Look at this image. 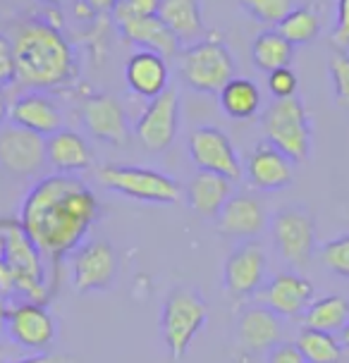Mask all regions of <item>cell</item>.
<instances>
[{
	"mask_svg": "<svg viewBox=\"0 0 349 363\" xmlns=\"http://www.w3.org/2000/svg\"><path fill=\"white\" fill-rule=\"evenodd\" d=\"M125 79L127 86L141 99H158L163 91H167V79H170V69L163 55L153 53V50H137L129 55L125 65Z\"/></svg>",
	"mask_w": 349,
	"mask_h": 363,
	"instance_id": "obj_21",
	"label": "cell"
},
{
	"mask_svg": "<svg viewBox=\"0 0 349 363\" xmlns=\"http://www.w3.org/2000/svg\"><path fill=\"white\" fill-rule=\"evenodd\" d=\"M275 31L292 45H304L321 34V19L311 8H294L277 24Z\"/></svg>",
	"mask_w": 349,
	"mask_h": 363,
	"instance_id": "obj_30",
	"label": "cell"
},
{
	"mask_svg": "<svg viewBox=\"0 0 349 363\" xmlns=\"http://www.w3.org/2000/svg\"><path fill=\"white\" fill-rule=\"evenodd\" d=\"M294 57V45L285 41L275 29L263 31L256 36V41L251 43V60L258 69L263 72H275V69L289 67Z\"/></svg>",
	"mask_w": 349,
	"mask_h": 363,
	"instance_id": "obj_28",
	"label": "cell"
},
{
	"mask_svg": "<svg viewBox=\"0 0 349 363\" xmlns=\"http://www.w3.org/2000/svg\"><path fill=\"white\" fill-rule=\"evenodd\" d=\"M82 3L92 12H113L118 0H82Z\"/></svg>",
	"mask_w": 349,
	"mask_h": 363,
	"instance_id": "obj_40",
	"label": "cell"
},
{
	"mask_svg": "<svg viewBox=\"0 0 349 363\" xmlns=\"http://www.w3.org/2000/svg\"><path fill=\"white\" fill-rule=\"evenodd\" d=\"M206 320H209V303L199 291L177 287L167 294L160 311V335L174 361L184 359Z\"/></svg>",
	"mask_w": 349,
	"mask_h": 363,
	"instance_id": "obj_7",
	"label": "cell"
},
{
	"mask_svg": "<svg viewBox=\"0 0 349 363\" xmlns=\"http://www.w3.org/2000/svg\"><path fill=\"white\" fill-rule=\"evenodd\" d=\"M333 43L338 48H349V0H338V24L333 31Z\"/></svg>",
	"mask_w": 349,
	"mask_h": 363,
	"instance_id": "obj_38",
	"label": "cell"
},
{
	"mask_svg": "<svg viewBox=\"0 0 349 363\" xmlns=\"http://www.w3.org/2000/svg\"><path fill=\"white\" fill-rule=\"evenodd\" d=\"M244 177L254 189L261 191H280L292 184V160L282 151L270 144V141H258L254 151L249 153L247 165H244Z\"/></svg>",
	"mask_w": 349,
	"mask_h": 363,
	"instance_id": "obj_18",
	"label": "cell"
},
{
	"mask_svg": "<svg viewBox=\"0 0 349 363\" xmlns=\"http://www.w3.org/2000/svg\"><path fill=\"white\" fill-rule=\"evenodd\" d=\"M160 0H118V5L113 8L115 22L122 24L127 19H139V17H151L158 12Z\"/></svg>",
	"mask_w": 349,
	"mask_h": 363,
	"instance_id": "obj_34",
	"label": "cell"
},
{
	"mask_svg": "<svg viewBox=\"0 0 349 363\" xmlns=\"http://www.w3.org/2000/svg\"><path fill=\"white\" fill-rule=\"evenodd\" d=\"M237 337L249 352H268L285 342V318L273 313L263 303H254L239 311Z\"/></svg>",
	"mask_w": 349,
	"mask_h": 363,
	"instance_id": "obj_20",
	"label": "cell"
},
{
	"mask_svg": "<svg viewBox=\"0 0 349 363\" xmlns=\"http://www.w3.org/2000/svg\"><path fill=\"white\" fill-rule=\"evenodd\" d=\"M46 163L57 174H79L94 165V151L79 132L62 127L46 139Z\"/></svg>",
	"mask_w": 349,
	"mask_h": 363,
	"instance_id": "obj_22",
	"label": "cell"
},
{
	"mask_svg": "<svg viewBox=\"0 0 349 363\" xmlns=\"http://www.w3.org/2000/svg\"><path fill=\"white\" fill-rule=\"evenodd\" d=\"M101 218L96 194L79 179V174H48L27 191L19 206L22 230L57 268L62 258L72 256L77 246L87 242L89 230Z\"/></svg>",
	"mask_w": 349,
	"mask_h": 363,
	"instance_id": "obj_1",
	"label": "cell"
},
{
	"mask_svg": "<svg viewBox=\"0 0 349 363\" xmlns=\"http://www.w3.org/2000/svg\"><path fill=\"white\" fill-rule=\"evenodd\" d=\"M8 313H10V303H8V296L0 291V335L8 330Z\"/></svg>",
	"mask_w": 349,
	"mask_h": 363,
	"instance_id": "obj_41",
	"label": "cell"
},
{
	"mask_svg": "<svg viewBox=\"0 0 349 363\" xmlns=\"http://www.w3.org/2000/svg\"><path fill=\"white\" fill-rule=\"evenodd\" d=\"M12 363H72V359H67L65 354H36L27 356V359H17Z\"/></svg>",
	"mask_w": 349,
	"mask_h": 363,
	"instance_id": "obj_39",
	"label": "cell"
},
{
	"mask_svg": "<svg viewBox=\"0 0 349 363\" xmlns=\"http://www.w3.org/2000/svg\"><path fill=\"white\" fill-rule=\"evenodd\" d=\"M304 328L318 330V333L340 335L349 323V301L338 294H328L314 299L301 315Z\"/></svg>",
	"mask_w": 349,
	"mask_h": 363,
	"instance_id": "obj_26",
	"label": "cell"
},
{
	"mask_svg": "<svg viewBox=\"0 0 349 363\" xmlns=\"http://www.w3.org/2000/svg\"><path fill=\"white\" fill-rule=\"evenodd\" d=\"M318 258L328 272L342 277V280H349V235L335 237L323 244L318 249Z\"/></svg>",
	"mask_w": 349,
	"mask_h": 363,
	"instance_id": "obj_31",
	"label": "cell"
},
{
	"mask_svg": "<svg viewBox=\"0 0 349 363\" xmlns=\"http://www.w3.org/2000/svg\"><path fill=\"white\" fill-rule=\"evenodd\" d=\"M70 265H72V287L82 294L111 289L120 272L118 251L106 239L82 242L70 256Z\"/></svg>",
	"mask_w": 349,
	"mask_h": 363,
	"instance_id": "obj_9",
	"label": "cell"
},
{
	"mask_svg": "<svg viewBox=\"0 0 349 363\" xmlns=\"http://www.w3.org/2000/svg\"><path fill=\"white\" fill-rule=\"evenodd\" d=\"M294 345L306 363H340L342 354H345V347H342L338 335L318 333V330L309 328L301 330Z\"/></svg>",
	"mask_w": 349,
	"mask_h": 363,
	"instance_id": "obj_29",
	"label": "cell"
},
{
	"mask_svg": "<svg viewBox=\"0 0 349 363\" xmlns=\"http://www.w3.org/2000/svg\"><path fill=\"white\" fill-rule=\"evenodd\" d=\"M96 177L108 191L134 201H144V203L172 206L184 196V189L177 179L160 170H151V167L106 163L96 170Z\"/></svg>",
	"mask_w": 349,
	"mask_h": 363,
	"instance_id": "obj_4",
	"label": "cell"
},
{
	"mask_svg": "<svg viewBox=\"0 0 349 363\" xmlns=\"http://www.w3.org/2000/svg\"><path fill=\"white\" fill-rule=\"evenodd\" d=\"M5 333L17 347L29 349V352H46L55 342L57 328L46 303L19 301L10 306Z\"/></svg>",
	"mask_w": 349,
	"mask_h": 363,
	"instance_id": "obj_15",
	"label": "cell"
},
{
	"mask_svg": "<svg viewBox=\"0 0 349 363\" xmlns=\"http://www.w3.org/2000/svg\"><path fill=\"white\" fill-rule=\"evenodd\" d=\"M266 363H306L301 352L297 349L294 342H280L273 349H268Z\"/></svg>",
	"mask_w": 349,
	"mask_h": 363,
	"instance_id": "obj_37",
	"label": "cell"
},
{
	"mask_svg": "<svg viewBox=\"0 0 349 363\" xmlns=\"http://www.w3.org/2000/svg\"><path fill=\"white\" fill-rule=\"evenodd\" d=\"M17 82L29 91L67 89L79 77V65L72 43L53 24L43 19H27L17 29L15 41Z\"/></svg>",
	"mask_w": 349,
	"mask_h": 363,
	"instance_id": "obj_2",
	"label": "cell"
},
{
	"mask_svg": "<svg viewBox=\"0 0 349 363\" xmlns=\"http://www.w3.org/2000/svg\"><path fill=\"white\" fill-rule=\"evenodd\" d=\"M251 17L263 24H280L294 10L292 0H239Z\"/></svg>",
	"mask_w": 349,
	"mask_h": 363,
	"instance_id": "obj_32",
	"label": "cell"
},
{
	"mask_svg": "<svg viewBox=\"0 0 349 363\" xmlns=\"http://www.w3.org/2000/svg\"><path fill=\"white\" fill-rule=\"evenodd\" d=\"M189 155L199 170L221 174L232 184L244 177V163L239 160L230 136L218 127H199L189 136Z\"/></svg>",
	"mask_w": 349,
	"mask_h": 363,
	"instance_id": "obj_12",
	"label": "cell"
},
{
	"mask_svg": "<svg viewBox=\"0 0 349 363\" xmlns=\"http://www.w3.org/2000/svg\"><path fill=\"white\" fill-rule=\"evenodd\" d=\"M223 113L232 120H251L261 110V91L251 79L235 77L223 86L221 94Z\"/></svg>",
	"mask_w": 349,
	"mask_h": 363,
	"instance_id": "obj_27",
	"label": "cell"
},
{
	"mask_svg": "<svg viewBox=\"0 0 349 363\" xmlns=\"http://www.w3.org/2000/svg\"><path fill=\"white\" fill-rule=\"evenodd\" d=\"M266 270L268 258L258 239L251 242H239L235 249L230 251L228 261L223 268V284L228 294L237 296V299H247L261 291L266 284Z\"/></svg>",
	"mask_w": 349,
	"mask_h": 363,
	"instance_id": "obj_14",
	"label": "cell"
},
{
	"mask_svg": "<svg viewBox=\"0 0 349 363\" xmlns=\"http://www.w3.org/2000/svg\"><path fill=\"white\" fill-rule=\"evenodd\" d=\"M17 82V60L15 45L5 34H0V86Z\"/></svg>",
	"mask_w": 349,
	"mask_h": 363,
	"instance_id": "obj_36",
	"label": "cell"
},
{
	"mask_svg": "<svg viewBox=\"0 0 349 363\" xmlns=\"http://www.w3.org/2000/svg\"><path fill=\"white\" fill-rule=\"evenodd\" d=\"M82 125L96 141L111 146H127L134 134L125 108L111 94H94L84 99L79 110Z\"/></svg>",
	"mask_w": 349,
	"mask_h": 363,
	"instance_id": "obj_13",
	"label": "cell"
},
{
	"mask_svg": "<svg viewBox=\"0 0 349 363\" xmlns=\"http://www.w3.org/2000/svg\"><path fill=\"white\" fill-rule=\"evenodd\" d=\"M46 3H65V0H46Z\"/></svg>",
	"mask_w": 349,
	"mask_h": 363,
	"instance_id": "obj_44",
	"label": "cell"
},
{
	"mask_svg": "<svg viewBox=\"0 0 349 363\" xmlns=\"http://www.w3.org/2000/svg\"><path fill=\"white\" fill-rule=\"evenodd\" d=\"M232 182L221 177V174H213V172H194L189 184L184 189V196H187V203L189 208L201 216L206 220H216L221 216L223 206L228 203L230 196H232Z\"/></svg>",
	"mask_w": 349,
	"mask_h": 363,
	"instance_id": "obj_23",
	"label": "cell"
},
{
	"mask_svg": "<svg viewBox=\"0 0 349 363\" xmlns=\"http://www.w3.org/2000/svg\"><path fill=\"white\" fill-rule=\"evenodd\" d=\"M273 246L292 268H306L316 251V218L304 206H285L270 220Z\"/></svg>",
	"mask_w": 349,
	"mask_h": 363,
	"instance_id": "obj_8",
	"label": "cell"
},
{
	"mask_svg": "<svg viewBox=\"0 0 349 363\" xmlns=\"http://www.w3.org/2000/svg\"><path fill=\"white\" fill-rule=\"evenodd\" d=\"M134 136L148 153L167 151L179 132V96L174 91H163L158 99L148 101L144 113L134 122Z\"/></svg>",
	"mask_w": 349,
	"mask_h": 363,
	"instance_id": "obj_11",
	"label": "cell"
},
{
	"mask_svg": "<svg viewBox=\"0 0 349 363\" xmlns=\"http://www.w3.org/2000/svg\"><path fill=\"white\" fill-rule=\"evenodd\" d=\"M46 163V139L22 127L0 129V172L12 179L38 177Z\"/></svg>",
	"mask_w": 349,
	"mask_h": 363,
	"instance_id": "obj_10",
	"label": "cell"
},
{
	"mask_svg": "<svg viewBox=\"0 0 349 363\" xmlns=\"http://www.w3.org/2000/svg\"><path fill=\"white\" fill-rule=\"evenodd\" d=\"M340 342H342V347L349 349V323L345 325V330H342V333H340Z\"/></svg>",
	"mask_w": 349,
	"mask_h": 363,
	"instance_id": "obj_43",
	"label": "cell"
},
{
	"mask_svg": "<svg viewBox=\"0 0 349 363\" xmlns=\"http://www.w3.org/2000/svg\"><path fill=\"white\" fill-rule=\"evenodd\" d=\"M314 301V284L294 270L277 272L258 291V303H263L273 313L285 320L301 318L309 303Z\"/></svg>",
	"mask_w": 349,
	"mask_h": 363,
	"instance_id": "obj_16",
	"label": "cell"
},
{
	"mask_svg": "<svg viewBox=\"0 0 349 363\" xmlns=\"http://www.w3.org/2000/svg\"><path fill=\"white\" fill-rule=\"evenodd\" d=\"M156 15L170 29V34L177 38L182 48L206 38L201 3L199 0H160Z\"/></svg>",
	"mask_w": 349,
	"mask_h": 363,
	"instance_id": "obj_24",
	"label": "cell"
},
{
	"mask_svg": "<svg viewBox=\"0 0 349 363\" xmlns=\"http://www.w3.org/2000/svg\"><path fill=\"white\" fill-rule=\"evenodd\" d=\"M10 122L43 139L62 129V113L55 101L43 91H27L10 103Z\"/></svg>",
	"mask_w": 349,
	"mask_h": 363,
	"instance_id": "obj_19",
	"label": "cell"
},
{
	"mask_svg": "<svg viewBox=\"0 0 349 363\" xmlns=\"http://www.w3.org/2000/svg\"><path fill=\"white\" fill-rule=\"evenodd\" d=\"M331 79L338 106L349 110V53L345 50H338L331 57Z\"/></svg>",
	"mask_w": 349,
	"mask_h": 363,
	"instance_id": "obj_33",
	"label": "cell"
},
{
	"mask_svg": "<svg viewBox=\"0 0 349 363\" xmlns=\"http://www.w3.org/2000/svg\"><path fill=\"white\" fill-rule=\"evenodd\" d=\"M10 120V103H8V96H5V91L0 89V129L5 127V122Z\"/></svg>",
	"mask_w": 349,
	"mask_h": 363,
	"instance_id": "obj_42",
	"label": "cell"
},
{
	"mask_svg": "<svg viewBox=\"0 0 349 363\" xmlns=\"http://www.w3.org/2000/svg\"><path fill=\"white\" fill-rule=\"evenodd\" d=\"M268 89L275 96V101L292 99V96H297V74L289 67L275 69V72L268 74Z\"/></svg>",
	"mask_w": 349,
	"mask_h": 363,
	"instance_id": "obj_35",
	"label": "cell"
},
{
	"mask_svg": "<svg viewBox=\"0 0 349 363\" xmlns=\"http://www.w3.org/2000/svg\"><path fill=\"white\" fill-rule=\"evenodd\" d=\"M261 127L277 151H282L292 163H304L311 153V120H309L306 106L299 96L273 101L263 110Z\"/></svg>",
	"mask_w": 349,
	"mask_h": 363,
	"instance_id": "obj_6",
	"label": "cell"
},
{
	"mask_svg": "<svg viewBox=\"0 0 349 363\" xmlns=\"http://www.w3.org/2000/svg\"><path fill=\"white\" fill-rule=\"evenodd\" d=\"M122 36L127 38L132 45H137L139 50H153V53L172 57L179 55L182 45L170 34V29L158 19V15L151 17H139V19H127V22L118 24Z\"/></svg>",
	"mask_w": 349,
	"mask_h": 363,
	"instance_id": "obj_25",
	"label": "cell"
},
{
	"mask_svg": "<svg viewBox=\"0 0 349 363\" xmlns=\"http://www.w3.org/2000/svg\"><path fill=\"white\" fill-rule=\"evenodd\" d=\"M179 77L199 94H221L230 79H235L237 62L221 38H201L184 45L177 55Z\"/></svg>",
	"mask_w": 349,
	"mask_h": 363,
	"instance_id": "obj_5",
	"label": "cell"
},
{
	"mask_svg": "<svg viewBox=\"0 0 349 363\" xmlns=\"http://www.w3.org/2000/svg\"><path fill=\"white\" fill-rule=\"evenodd\" d=\"M216 227L223 237L251 242L258 239L268 227V213L254 194L239 191L232 194L228 203L223 206L221 216L216 218Z\"/></svg>",
	"mask_w": 349,
	"mask_h": 363,
	"instance_id": "obj_17",
	"label": "cell"
},
{
	"mask_svg": "<svg viewBox=\"0 0 349 363\" xmlns=\"http://www.w3.org/2000/svg\"><path fill=\"white\" fill-rule=\"evenodd\" d=\"M0 258L12 272V287L27 301L46 303L53 289L46 282L41 251L17 220H0Z\"/></svg>",
	"mask_w": 349,
	"mask_h": 363,
	"instance_id": "obj_3",
	"label": "cell"
}]
</instances>
